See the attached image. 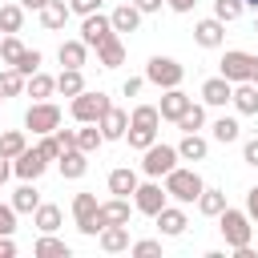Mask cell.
Instances as JSON below:
<instances>
[{"label": "cell", "instance_id": "obj_29", "mask_svg": "<svg viewBox=\"0 0 258 258\" xmlns=\"http://www.w3.org/2000/svg\"><path fill=\"white\" fill-rule=\"evenodd\" d=\"M12 206H16V214H36V206H40L36 181H20V185L12 189Z\"/></svg>", "mask_w": 258, "mask_h": 258}, {"label": "cell", "instance_id": "obj_1", "mask_svg": "<svg viewBox=\"0 0 258 258\" xmlns=\"http://www.w3.org/2000/svg\"><path fill=\"white\" fill-rule=\"evenodd\" d=\"M165 194L173 198V202H181V206H189V202H198V194L206 189V181H202V173L198 169H189V165H173L169 173H165Z\"/></svg>", "mask_w": 258, "mask_h": 258}, {"label": "cell", "instance_id": "obj_56", "mask_svg": "<svg viewBox=\"0 0 258 258\" xmlns=\"http://www.w3.org/2000/svg\"><path fill=\"white\" fill-rule=\"evenodd\" d=\"M20 4H24V12H40L48 0H20Z\"/></svg>", "mask_w": 258, "mask_h": 258}, {"label": "cell", "instance_id": "obj_37", "mask_svg": "<svg viewBox=\"0 0 258 258\" xmlns=\"http://www.w3.org/2000/svg\"><path fill=\"white\" fill-rule=\"evenodd\" d=\"M24 149H28L24 129H4V133H0V153H4V157H12V161H16Z\"/></svg>", "mask_w": 258, "mask_h": 258}, {"label": "cell", "instance_id": "obj_47", "mask_svg": "<svg viewBox=\"0 0 258 258\" xmlns=\"http://www.w3.org/2000/svg\"><path fill=\"white\" fill-rule=\"evenodd\" d=\"M242 161L258 169V137H250V141H242Z\"/></svg>", "mask_w": 258, "mask_h": 258}, {"label": "cell", "instance_id": "obj_22", "mask_svg": "<svg viewBox=\"0 0 258 258\" xmlns=\"http://www.w3.org/2000/svg\"><path fill=\"white\" fill-rule=\"evenodd\" d=\"M137 185H141V181H137V169H129V165L109 169V194H117V198H133Z\"/></svg>", "mask_w": 258, "mask_h": 258}, {"label": "cell", "instance_id": "obj_3", "mask_svg": "<svg viewBox=\"0 0 258 258\" xmlns=\"http://www.w3.org/2000/svg\"><path fill=\"white\" fill-rule=\"evenodd\" d=\"M218 73H222L226 81H234V85H242V81H258V56L246 52V48H226L222 60H218Z\"/></svg>", "mask_w": 258, "mask_h": 258}, {"label": "cell", "instance_id": "obj_54", "mask_svg": "<svg viewBox=\"0 0 258 258\" xmlns=\"http://www.w3.org/2000/svg\"><path fill=\"white\" fill-rule=\"evenodd\" d=\"M8 177H12V157H4V153H0V185H4Z\"/></svg>", "mask_w": 258, "mask_h": 258}, {"label": "cell", "instance_id": "obj_6", "mask_svg": "<svg viewBox=\"0 0 258 258\" xmlns=\"http://www.w3.org/2000/svg\"><path fill=\"white\" fill-rule=\"evenodd\" d=\"M145 81L149 85H157V89H177L181 81H185V64H177L173 56H149V64H145Z\"/></svg>", "mask_w": 258, "mask_h": 258}, {"label": "cell", "instance_id": "obj_45", "mask_svg": "<svg viewBox=\"0 0 258 258\" xmlns=\"http://www.w3.org/2000/svg\"><path fill=\"white\" fill-rule=\"evenodd\" d=\"M0 234H4V238L16 234V206H12V202H0Z\"/></svg>", "mask_w": 258, "mask_h": 258}, {"label": "cell", "instance_id": "obj_30", "mask_svg": "<svg viewBox=\"0 0 258 258\" xmlns=\"http://www.w3.org/2000/svg\"><path fill=\"white\" fill-rule=\"evenodd\" d=\"M226 210V189H214V185H206L202 194H198V214H206V218H218Z\"/></svg>", "mask_w": 258, "mask_h": 258}, {"label": "cell", "instance_id": "obj_43", "mask_svg": "<svg viewBox=\"0 0 258 258\" xmlns=\"http://www.w3.org/2000/svg\"><path fill=\"white\" fill-rule=\"evenodd\" d=\"M40 60H44V56H40V48H24V52H20V60H16V69H20L24 77H32V73H40Z\"/></svg>", "mask_w": 258, "mask_h": 258}, {"label": "cell", "instance_id": "obj_61", "mask_svg": "<svg viewBox=\"0 0 258 258\" xmlns=\"http://www.w3.org/2000/svg\"><path fill=\"white\" fill-rule=\"evenodd\" d=\"M254 85H258V81H254Z\"/></svg>", "mask_w": 258, "mask_h": 258}, {"label": "cell", "instance_id": "obj_57", "mask_svg": "<svg viewBox=\"0 0 258 258\" xmlns=\"http://www.w3.org/2000/svg\"><path fill=\"white\" fill-rule=\"evenodd\" d=\"M246 8H254V12H258V0H246Z\"/></svg>", "mask_w": 258, "mask_h": 258}, {"label": "cell", "instance_id": "obj_27", "mask_svg": "<svg viewBox=\"0 0 258 258\" xmlns=\"http://www.w3.org/2000/svg\"><path fill=\"white\" fill-rule=\"evenodd\" d=\"M60 218H64V214H60V206L40 202V206H36V214H32V226H36L40 234H56V230H60Z\"/></svg>", "mask_w": 258, "mask_h": 258}, {"label": "cell", "instance_id": "obj_41", "mask_svg": "<svg viewBox=\"0 0 258 258\" xmlns=\"http://www.w3.org/2000/svg\"><path fill=\"white\" fill-rule=\"evenodd\" d=\"M242 12H246V0H214V16L226 24H234Z\"/></svg>", "mask_w": 258, "mask_h": 258}, {"label": "cell", "instance_id": "obj_17", "mask_svg": "<svg viewBox=\"0 0 258 258\" xmlns=\"http://www.w3.org/2000/svg\"><path fill=\"white\" fill-rule=\"evenodd\" d=\"M153 222H157V230H161L165 238H177V234H185L189 214H185V210H181V202H177V206H165V210H161Z\"/></svg>", "mask_w": 258, "mask_h": 258}, {"label": "cell", "instance_id": "obj_24", "mask_svg": "<svg viewBox=\"0 0 258 258\" xmlns=\"http://www.w3.org/2000/svg\"><path fill=\"white\" fill-rule=\"evenodd\" d=\"M97 242H101L105 254H125L129 250V226H105L97 234Z\"/></svg>", "mask_w": 258, "mask_h": 258}, {"label": "cell", "instance_id": "obj_33", "mask_svg": "<svg viewBox=\"0 0 258 258\" xmlns=\"http://www.w3.org/2000/svg\"><path fill=\"white\" fill-rule=\"evenodd\" d=\"M105 145V133H101V125L97 121H85L81 129H77V149H85V153H97Z\"/></svg>", "mask_w": 258, "mask_h": 258}, {"label": "cell", "instance_id": "obj_32", "mask_svg": "<svg viewBox=\"0 0 258 258\" xmlns=\"http://www.w3.org/2000/svg\"><path fill=\"white\" fill-rule=\"evenodd\" d=\"M52 93H56V77H48V73H32V77H28L24 97H32V101H48Z\"/></svg>", "mask_w": 258, "mask_h": 258}, {"label": "cell", "instance_id": "obj_12", "mask_svg": "<svg viewBox=\"0 0 258 258\" xmlns=\"http://www.w3.org/2000/svg\"><path fill=\"white\" fill-rule=\"evenodd\" d=\"M194 40H198V48H222V40H226V20H218V16L198 20V24H194Z\"/></svg>", "mask_w": 258, "mask_h": 258}, {"label": "cell", "instance_id": "obj_7", "mask_svg": "<svg viewBox=\"0 0 258 258\" xmlns=\"http://www.w3.org/2000/svg\"><path fill=\"white\" fill-rule=\"evenodd\" d=\"M165 206H169V194H165L161 177H149V181H141V185L133 189V210H137V214H145V218H157Z\"/></svg>", "mask_w": 258, "mask_h": 258}, {"label": "cell", "instance_id": "obj_35", "mask_svg": "<svg viewBox=\"0 0 258 258\" xmlns=\"http://www.w3.org/2000/svg\"><path fill=\"white\" fill-rule=\"evenodd\" d=\"M210 133H214V141H222V145H230V141H238L242 137V125H238V117H218L214 125H210Z\"/></svg>", "mask_w": 258, "mask_h": 258}, {"label": "cell", "instance_id": "obj_16", "mask_svg": "<svg viewBox=\"0 0 258 258\" xmlns=\"http://www.w3.org/2000/svg\"><path fill=\"white\" fill-rule=\"evenodd\" d=\"M97 125H101L105 141H125V133H129V113H125V109H117V105H109V109H105V117H101Z\"/></svg>", "mask_w": 258, "mask_h": 258}, {"label": "cell", "instance_id": "obj_2", "mask_svg": "<svg viewBox=\"0 0 258 258\" xmlns=\"http://www.w3.org/2000/svg\"><path fill=\"white\" fill-rule=\"evenodd\" d=\"M218 230H222V238H226V246H230V250H242V246H250L254 222H250V214H246V210L226 206V210L218 214Z\"/></svg>", "mask_w": 258, "mask_h": 258}, {"label": "cell", "instance_id": "obj_15", "mask_svg": "<svg viewBox=\"0 0 258 258\" xmlns=\"http://www.w3.org/2000/svg\"><path fill=\"white\" fill-rule=\"evenodd\" d=\"M189 105H194V97L181 93V85H177V89H161V105H157V109H161V121H173V125H177V117H181Z\"/></svg>", "mask_w": 258, "mask_h": 258}, {"label": "cell", "instance_id": "obj_28", "mask_svg": "<svg viewBox=\"0 0 258 258\" xmlns=\"http://www.w3.org/2000/svg\"><path fill=\"white\" fill-rule=\"evenodd\" d=\"M24 89H28V77L16 64H4L0 69V93H4V101L8 97H24Z\"/></svg>", "mask_w": 258, "mask_h": 258}, {"label": "cell", "instance_id": "obj_46", "mask_svg": "<svg viewBox=\"0 0 258 258\" xmlns=\"http://www.w3.org/2000/svg\"><path fill=\"white\" fill-rule=\"evenodd\" d=\"M36 149H40V153H44L48 161H56V157L64 153V149H60V141H56V133H44V137L36 141Z\"/></svg>", "mask_w": 258, "mask_h": 258}, {"label": "cell", "instance_id": "obj_55", "mask_svg": "<svg viewBox=\"0 0 258 258\" xmlns=\"http://www.w3.org/2000/svg\"><path fill=\"white\" fill-rule=\"evenodd\" d=\"M12 254H16V242H12V238H4V234H0V258H12Z\"/></svg>", "mask_w": 258, "mask_h": 258}, {"label": "cell", "instance_id": "obj_52", "mask_svg": "<svg viewBox=\"0 0 258 258\" xmlns=\"http://www.w3.org/2000/svg\"><path fill=\"white\" fill-rule=\"evenodd\" d=\"M137 8H141V16H149V12H161V4L165 0H133Z\"/></svg>", "mask_w": 258, "mask_h": 258}, {"label": "cell", "instance_id": "obj_38", "mask_svg": "<svg viewBox=\"0 0 258 258\" xmlns=\"http://www.w3.org/2000/svg\"><path fill=\"white\" fill-rule=\"evenodd\" d=\"M177 129H181V133H202V129H206V105H189V109L177 117Z\"/></svg>", "mask_w": 258, "mask_h": 258}, {"label": "cell", "instance_id": "obj_40", "mask_svg": "<svg viewBox=\"0 0 258 258\" xmlns=\"http://www.w3.org/2000/svg\"><path fill=\"white\" fill-rule=\"evenodd\" d=\"M129 125H145V129H157L161 125V109L157 105H137L129 113Z\"/></svg>", "mask_w": 258, "mask_h": 258}, {"label": "cell", "instance_id": "obj_18", "mask_svg": "<svg viewBox=\"0 0 258 258\" xmlns=\"http://www.w3.org/2000/svg\"><path fill=\"white\" fill-rule=\"evenodd\" d=\"M230 105H234V113H238V117H258V85H254V81L234 85Z\"/></svg>", "mask_w": 258, "mask_h": 258}, {"label": "cell", "instance_id": "obj_21", "mask_svg": "<svg viewBox=\"0 0 258 258\" xmlns=\"http://www.w3.org/2000/svg\"><path fill=\"white\" fill-rule=\"evenodd\" d=\"M56 60H60L64 69H85V64H89V44H85L81 36H77V40H60Z\"/></svg>", "mask_w": 258, "mask_h": 258}, {"label": "cell", "instance_id": "obj_20", "mask_svg": "<svg viewBox=\"0 0 258 258\" xmlns=\"http://www.w3.org/2000/svg\"><path fill=\"white\" fill-rule=\"evenodd\" d=\"M36 16H40V24H44L48 32H60V28L69 24L73 8H69V0H48V4H44V8L36 12Z\"/></svg>", "mask_w": 258, "mask_h": 258}, {"label": "cell", "instance_id": "obj_10", "mask_svg": "<svg viewBox=\"0 0 258 258\" xmlns=\"http://www.w3.org/2000/svg\"><path fill=\"white\" fill-rule=\"evenodd\" d=\"M109 36H121V32L113 28V16H105V12H89V16H81V40H85L89 48H101Z\"/></svg>", "mask_w": 258, "mask_h": 258}, {"label": "cell", "instance_id": "obj_39", "mask_svg": "<svg viewBox=\"0 0 258 258\" xmlns=\"http://www.w3.org/2000/svg\"><path fill=\"white\" fill-rule=\"evenodd\" d=\"M125 141H129V149H137V153H145L153 141H157V129H145V125H129V133H125Z\"/></svg>", "mask_w": 258, "mask_h": 258}, {"label": "cell", "instance_id": "obj_5", "mask_svg": "<svg viewBox=\"0 0 258 258\" xmlns=\"http://www.w3.org/2000/svg\"><path fill=\"white\" fill-rule=\"evenodd\" d=\"M60 105L56 101H32L28 109H24V129L32 133V137H44V133H52L56 125H60Z\"/></svg>", "mask_w": 258, "mask_h": 258}, {"label": "cell", "instance_id": "obj_42", "mask_svg": "<svg viewBox=\"0 0 258 258\" xmlns=\"http://www.w3.org/2000/svg\"><path fill=\"white\" fill-rule=\"evenodd\" d=\"M20 52H24V40H20L16 32H8V36L0 40V60H4V64H16Z\"/></svg>", "mask_w": 258, "mask_h": 258}, {"label": "cell", "instance_id": "obj_50", "mask_svg": "<svg viewBox=\"0 0 258 258\" xmlns=\"http://www.w3.org/2000/svg\"><path fill=\"white\" fill-rule=\"evenodd\" d=\"M141 89H145V77H125V85H121V93H125V97H137Z\"/></svg>", "mask_w": 258, "mask_h": 258}, {"label": "cell", "instance_id": "obj_8", "mask_svg": "<svg viewBox=\"0 0 258 258\" xmlns=\"http://www.w3.org/2000/svg\"><path fill=\"white\" fill-rule=\"evenodd\" d=\"M177 161H181L177 145H161V141H153V145L141 153V173H145V177H165Z\"/></svg>", "mask_w": 258, "mask_h": 258}, {"label": "cell", "instance_id": "obj_59", "mask_svg": "<svg viewBox=\"0 0 258 258\" xmlns=\"http://www.w3.org/2000/svg\"><path fill=\"white\" fill-rule=\"evenodd\" d=\"M0 105H4V93H0Z\"/></svg>", "mask_w": 258, "mask_h": 258}, {"label": "cell", "instance_id": "obj_19", "mask_svg": "<svg viewBox=\"0 0 258 258\" xmlns=\"http://www.w3.org/2000/svg\"><path fill=\"white\" fill-rule=\"evenodd\" d=\"M56 165H60V177H64V181H77V177L89 173V153H85V149H64V153L56 157Z\"/></svg>", "mask_w": 258, "mask_h": 258}, {"label": "cell", "instance_id": "obj_51", "mask_svg": "<svg viewBox=\"0 0 258 258\" xmlns=\"http://www.w3.org/2000/svg\"><path fill=\"white\" fill-rule=\"evenodd\" d=\"M246 214H250V222H258V185L246 189Z\"/></svg>", "mask_w": 258, "mask_h": 258}, {"label": "cell", "instance_id": "obj_53", "mask_svg": "<svg viewBox=\"0 0 258 258\" xmlns=\"http://www.w3.org/2000/svg\"><path fill=\"white\" fill-rule=\"evenodd\" d=\"M194 4H198V0H165L169 12H194Z\"/></svg>", "mask_w": 258, "mask_h": 258}, {"label": "cell", "instance_id": "obj_36", "mask_svg": "<svg viewBox=\"0 0 258 258\" xmlns=\"http://www.w3.org/2000/svg\"><path fill=\"white\" fill-rule=\"evenodd\" d=\"M24 28V4L16 0V4H0V32L8 36V32H20Z\"/></svg>", "mask_w": 258, "mask_h": 258}, {"label": "cell", "instance_id": "obj_14", "mask_svg": "<svg viewBox=\"0 0 258 258\" xmlns=\"http://www.w3.org/2000/svg\"><path fill=\"white\" fill-rule=\"evenodd\" d=\"M97 218H101V230L105 226H129V218H133V206H129V198H109V202H101V210H97Z\"/></svg>", "mask_w": 258, "mask_h": 258}, {"label": "cell", "instance_id": "obj_34", "mask_svg": "<svg viewBox=\"0 0 258 258\" xmlns=\"http://www.w3.org/2000/svg\"><path fill=\"white\" fill-rule=\"evenodd\" d=\"M56 93L60 97H77V93H85V77H81V69H60V77H56Z\"/></svg>", "mask_w": 258, "mask_h": 258}, {"label": "cell", "instance_id": "obj_44", "mask_svg": "<svg viewBox=\"0 0 258 258\" xmlns=\"http://www.w3.org/2000/svg\"><path fill=\"white\" fill-rule=\"evenodd\" d=\"M129 254L153 258V254H161V242H157V238H137V242H129Z\"/></svg>", "mask_w": 258, "mask_h": 258}, {"label": "cell", "instance_id": "obj_23", "mask_svg": "<svg viewBox=\"0 0 258 258\" xmlns=\"http://www.w3.org/2000/svg\"><path fill=\"white\" fill-rule=\"evenodd\" d=\"M109 16H113V28H117V32H137V28H141V8H137L133 0L117 4Z\"/></svg>", "mask_w": 258, "mask_h": 258}, {"label": "cell", "instance_id": "obj_31", "mask_svg": "<svg viewBox=\"0 0 258 258\" xmlns=\"http://www.w3.org/2000/svg\"><path fill=\"white\" fill-rule=\"evenodd\" d=\"M32 254H36V258H69L73 250H69V242H60L56 234H40L36 246H32Z\"/></svg>", "mask_w": 258, "mask_h": 258}, {"label": "cell", "instance_id": "obj_9", "mask_svg": "<svg viewBox=\"0 0 258 258\" xmlns=\"http://www.w3.org/2000/svg\"><path fill=\"white\" fill-rule=\"evenodd\" d=\"M97 210H101L97 194H77V198H73V222H77V230H81L85 238H97V234H101Z\"/></svg>", "mask_w": 258, "mask_h": 258}, {"label": "cell", "instance_id": "obj_26", "mask_svg": "<svg viewBox=\"0 0 258 258\" xmlns=\"http://www.w3.org/2000/svg\"><path fill=\"white\" fill-rule=\"evenodd\" d=\"M177 153H181V161H206V153H210V141H206L202 133H181V141H177Z\"/></svg>", "mask_w": 258, "mask_h": 258}, {"label": "cell", "instance_id": "obj_4", "mask_svg": "<svg viewBox=\"0 0 258 258\" xmlns=\"http://www.w3.org/2000/svg\"><path fill=\"white\" fill-rule=\"evenodd\" d=\"M109 105H113L109 93H101V89H85V93H77V97L69 101V113H73L77 125H85V121H101Z\"/></svg>", "mask_w": 258, "mask_h": 258}, {"label": "cell", "instance_id": "obj_13", "mask_svg": "<svg viewBox=\"0 0 258 258\" xmlns=\"http://www.w3.org/2000/svg\"><path fill=\"white\" fill-rule=\"evenodd\" d=\"M230 97H234V81H226L222 73L210 77V81H202V105L222 109V105H230Z\"/></svg>", "mask_w": 258, "mask_h": 258}, {"label": "cell", "instance_id": "obj_48", "mask_svg": "<svg viewBox=\"0 0 258 258\" xmlns=\"http://www.w3.org/2000/svg\"><path fill=\"white\" fill-rule=\"evenodd\" d=\"M69 8L77 16H89V12H101V0H69Z\"/></svg>", "mask_w": 258, "mask_h": 258}, {"label": "cell", "instance_id": "obj_49", "mask_svg": "<svg viewBox=\"0 0 258 258\" xmlns=\"http://www.w3.org/2000/svg\"><path fill=\"white\" fill-rule=\"evenodd\" d=\"M52 133H56V141H60V149H77V129H60V125H56Z\"/></svg>", "mask_w": 258, "mask_h": 258}, {"label": "cell", "instance_id": "obj_25", "mask_svg": "<svg viewBox=\"0 0 258 258\" xmlns=\"http://www.w3.org/2000/svg\"><path fill=\"white\" fill-rule=\"evenodd\" d=\"M97 64H101V69H121V64H125V40H121V36H109V40L97 48Z\"/></svg>", "mask_w": 258, "mask_h": 258}, {"label": "cell", "instance_id": "obj_58", "mask_svg": "<svg viewBox=\"0 0 258 258\" xmlns=\"http://www.w3.org/2000/svg\"><path fill=\"white\" fill-rule=\"evenodd\" d=\"M254 32H258V20H254Z\"/></svg>", "mask_w": 258, "mask_h": 258}, {"label": "cell", "instance_id": "obj_60", "mask_svg": "<svg viewBox=\"0 0 258 258\" xmlns=\"http://www.w3.org/2000/svg\"><path fill=\"white\" fill-rule=\"evenodd\" d=\"M0 40H4V32H0Z\"/></svg>", "mask_w": 258, "mask_h": 258}, {"label": "cell", "instance_id": "obj_11", "mask_svg": "<svg viewBox=\"0 0 258 258\" xmlns=\"http://www.w3.org/2000/svg\"><path fill=\"white\" fill-rule=\"evenodd\" d=\"M44 169H48V157H44V153H40L36 145H32V149H24V153H20L16 161H12V173H16L20 181H36V177H40Z\"/></svg>", "mask_w": 258, "mask_h": 258}]
</instances>
